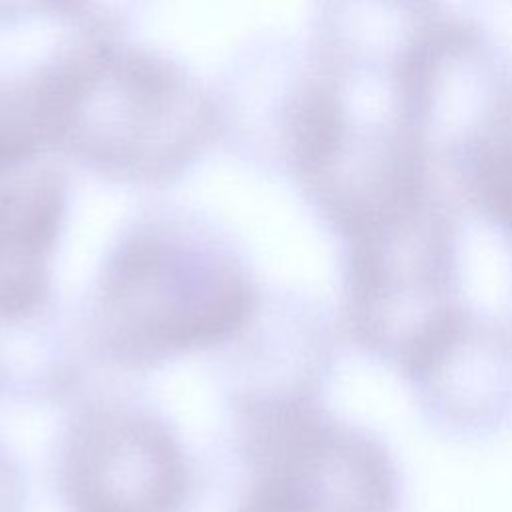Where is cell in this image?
Wrapping results in <instances>:
<instances>
[{
	"label": "cell",
	"mask_w": 512,
	"mask_h": 512,
	"mask_svg": "<svg viewBox=\"0 0 512 512\" xmlns=\"http://www.w3.org/2000/svg\"><path fill=\"white\" fill-rule=\"evenodd\" d=\"M150 0H46V14L72 24L84 36H124Z\"/></svg>",
	"instance_id": "cell-9"
},
{
	"label": "cell",
	"mask_w": 512,
	"mask_h": 512,
	"mask_svg": "<svg viewBox=\"0 0 512 512\" xmlns=\"http://www.w3.org/2000/svg\"><path fill=\"white\" fill-rule=\"evenodd\" d=\"M64 180L44 154L0 162V300L24 304L64 212Z\"/></svg>",
	"instance_id": "cell-6"
},
{
	"label": "cell",
	"mask_w": 512,
	"mask_h": 512,
	"mask_svg": "<svg viewBox=\"0 0 512 512\" xmlns=\"http://www.w3.org/2000/svg\"><path fill=\"white\" fill-rule=\"evenodd\" d=\"M74 460V490L86 512H158L176 490V458L148 424L100 426Z\"/></svg>",
	"instance_id": "cell-5"
},
{
	"label": "cell",
	"mask_w": 512,
	"mask_h": 512,
	"mask_svg": "<svg viewBox=\"0 0 512 512\" xmlns=\"http://www.w3.org/2000/svg\"><path fill=\"white\" fill-rule=\"evenodd\" d=\"M48 150H54V124L44 62L0 72V162Z\"/></svg>",
	"instance_id": "cell-8"
},
{
	"label": "cell",
	"mask_w": 512,
	"mask_h": 512,
	"mask_svg": "<svg viewBox=\"0 0 512 512\" xmlns=\"http://www.w3.org/2000/svg\"><path fill=\"white\" fill-rule=\"evenodd\" d=\"M350 314L364 344L412 374L434 370L458 344L450 228L434 200L352 238Z\"/></svg>",
	"instance_id": "cell-2"
},
{
	"label": "cell",
	"mask_w": 512,
	"mask_h": 512,
	"mask_svg": "<svg viewBox=\"0 0 512 512\" xmlns=\"http://www.w3.org/2000/svg\"><path fill=\"white\" fill-rule=\"evenodd\" d=\"M120 274V304L150 336L184 342L212 336L234 322L242 296L232 276L210 264H188L178 248L144 244Z\"/></svg>",
	"instance_id": "cell-4"
},
{
	"label": "cell",
	"mask_w": 512,
	"mask_h": 512,
	"mask_svg": "<svg viewBox=\"0 0 512 512\" xmlns=\"http://www.w3.org/2000/svg\"><path fill=\"white\" fill-rule=\"evenodd\" d=\"M54 150L132 180L182 172L218 136L214 94L178 60L124 36H84L46 62Z\"/></svg>",
	"instance_id": "cell-1"
},
{
	"label": "cell",
	"mask_w": 512,
	"mask_h": 512,
	"mask_svg": "<svg viewBox=\"0 0 512 512\" xmlns=\"http://www.w3.org/2000/svg\"><path fill=\"white\" fill-rule=\"evenodd\" d=\"M452 154L474 204L512 242V90L496 100Z\"/></svg>",
	"instance_id": "cell-7"
},
{
	"label": "cell",
	"mask_w": 512,
	"mask_h": 512,
	"mask_svg": "<svg viewBox=\"0 0 512 512\" xmlns=\"http://www.w3.org/2000/svg\"><path fill=\"white\" fill-rule=\"evenodd\" d=\"M394 472L384 450L350 430L296 434L262 492L260 512H392Z\"/></svg>",
	"instance_id": "cell-3"
}]
</instances>
